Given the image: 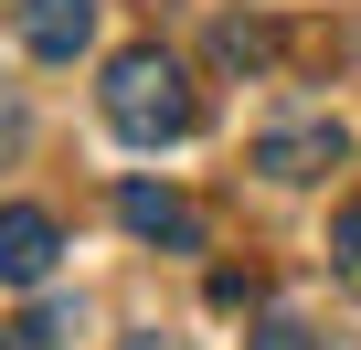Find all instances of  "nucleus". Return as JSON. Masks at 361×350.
I'll use <instances>...</instances> for the list:
<instances>
[{
  "label": "nucleus",
  "instance_id": "nucleus-1",
  "mask_svg": "<svg viewBox=\"0 0 361 350\" xmlns=\"http://www.w3.org/2000/svg\"><path fill=\"white\" fill-rule=\"evenodd\" d=\"M106 127L138 138V149H170V138H192V85H180V64L159 43H128L106 64Z\"/></svg>",
  "mask_w": 361,
  "mask_h": 350
},
{
  "label": "nucleus",
  "instance_id": "nucleus-2",
  "mask_svg": "<svg viewBox=\"0 0 361 350\" xmlns=\"http://www.w3.org/2000/svg\"><path fill=\"white\" fill-rule=\"evenodd\" d=\"M340 159H350L340 117H287V127L255 138V170H266V181H319V170H340Z\"/></svg>",
  "mask_w": 361,
  "mask_h": 350
},
{
  "label": "nucleus",
  "instance_id": "nucleus-3",
  "mask_svg": "<svg viewBox=\"0 0 361 350\" xmlns=\"http://www.w3.org/2000/svg\"><path fill=\"white\" fill-rule=\"evenodd\" d=\"M117 223H128L138 244H170V255H202V213L180 202V192H159V181H117Z\"/></svg>",
  "mask_w": 361,
  "mask_h": 350
},
{
  "label": "nucleus",
  "instance_id": "nucleus-4",
  "mask_svg": "<svg viewBox=\"0 0 361 350\" xmlns=\"http://www.w3.org/2000/svg\"><path fill=\"white\" fill-rule=\"evenodd\" d=\"M11 32L43 54V64H75L96 43V0H11Z\"/></svg>",
  "mask_w": 361,
  "mask_h": 350
},
{
  "label": "nucleus",
  "instance_id": "nucleus-5",
  "mask_svg": "<svg viewBox=\"0 0 361 350\" xmlns=\"http://www.w3.org/2000/svg\"><path fill=\"white\" fill-rule=\"evenodd\" d=\"M54 255H64L54 213H32V202L0 213V287H43V276H54Z\"/></svg>",
  "mask_w": 361,
  "mask_h": 350
},
{
  "label": "nucleus",
  "instance_id": "nucleus-6",
  "mask_svg": "<svg viewBox=\"0 0 361 350\" xmlns=\"http://www.w3.org/2000/svg\"><path fill=\"white\" fill-rule=\"evenodd\" d=\"M329 265H340V287H361V202L340 213V234H329Z\"/></svg>",
  "mask_w": 361,
  "mask_h": 350
},
{
  "label": "nucleus",
  "instance_id": "nucleus-7",
  "mask_svg": "<svg viewBox=\"0 0 361 350\" xmlns=\"http://www.w3.org/2000/svg\"><path fill=\"white\" fill-rule=\"evenodd\" d=\"M255 350H319L308 318H255Z\"/></svg>",
  "mask_w": 361,
  "mask_h": 350
},
{
  "label": "nucleus",
  "instance_id": "nucleus-8",
  "mask_svg": "<svg viewBox=\"0 0 361 350\" xmlns=\"http://www.w3.org/2000/svg\"><path fill=\"white\" fill-rule=\"evenodd\" d=\"M22 149V106H11V85H0V159Z\"/></svg>",
  "mask_w": 361,
  "mask_h": 350
},
{
  "label": "nucleus",
  "instance_id": "nucleus-9",
  "mask_svg": "<svg viewBox=\"0 0 361 350\" xmlns=\"http://www.w3.org/2000/svg\"><path fill=\"white\" fill-rule=\"evenodd\" d=\"M117 350H180V339H117Z\"/></svg>",
  "mask_w": 361,
  "mask_h": 350
},
{
  "label": "nucleus",
  "instance_id": "nucleus-10",
  "mask_svg": "<svg viewBox=\"0 0 361 350\" xmlns=\"http://www.w3.org/2000/svg\"><path fill=\"white\" fill-rule=\"evenodd\" d=\"M0 350H11V339H0Z\"/></svg>",
  "mask_w": 361,
  "mask_h": 350
}]
</instances>
